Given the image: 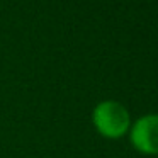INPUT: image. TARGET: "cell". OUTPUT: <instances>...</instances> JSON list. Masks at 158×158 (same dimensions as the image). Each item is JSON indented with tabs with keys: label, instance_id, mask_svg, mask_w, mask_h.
I'll use <instances>...</instances> for the list:
<instances>
[{
	"label": "cell",
	"instance_id": "7a4b0ae2",
	"mask_svg": "<svg viewBox=\"0 0 158 158\" xmlns=\"http://www.w3.org/2000/svg\"><path fill=\"white\" fill-rule=\"evenodd\" d=\"M129 141L138 153L158 155V114L141 116L129 127Z\"/></svg>",
	"mask_w": 158,
	"mask_h": 158
},
{
	"label": "cell",
	"instance_id": "6da1fadb",
	"mask_svg": "<svg viewBox=\"0 0 158 158\" xmlns=\"http://www.w3.org/2000/svg\"><path fill=\"white\" fill-rule=\"evenodd\" d=\"M92 123L97 133L109 139H119L129 131L131 117L127 109L116 100H104L94 107Z\"/></svg>",
	"mask_w": 158,
	"mask_h": 158
}]
</instances>
